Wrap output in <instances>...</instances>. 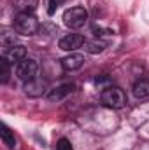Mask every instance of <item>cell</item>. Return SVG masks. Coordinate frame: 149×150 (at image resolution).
Returning <instances> with one entry per match:
<instances>
[{"instance_id": "cell-4", "label": "cell", "mask_w": 149, "mask_h": 150, "mask_svg": "<svg viewBox=\"0 0 149 150\" xmlns=\"http://www.w3.org/2000/svg\"><path fill=\"white\" fill-rule=\"evenodd\" d=\"M37 72H39V65H37V61L32 59V58H25L16 67V75L23 82H28V80L35 79L37 77Z\"/></svg>"}, {"instance_id": "cell-3", "label": "cell", "mask_w": 149, "mask_h": 150, "mask_svg": "<svg viewBox=\"0 0 149 150\" xmlns=\"http://www.w3.org/2000/svg\"><path fill=\"white\" fill-rule=\"evenodd\" d=\"M63 23L67 28H72V30L82 28L88 23V11L84 7H79V5L67 9L63 14Z\"/></svg>"}, {"instance_id": "cell-14", "label": "cell", "mask_w": 149, "mask_h": 150, "mask_svg": "<svg viewBox=\"0 0 149 150\" xmlns=\"http://www.w3.org/2000/svg\"><path fill=\"white\" fill-rule=\"evenodd\" d=\"M9 61L5 58H0V82L5 84L9 80V75H11V70H9Z\"/></svg>"}, {"instance_id": "cell-13", "label": "cell", "mask_w": 149, "mask_h": 150, "mask_svg": "<svg viewBox=\"0 0 149 150\" xmlns=\"http://www.w3.org/2000/svg\"><path fill=\"white\" fill-rule=\"evenodd\" d=\"M0 136H2V142H4L9 149H14V147H16V138H14V134L11 133V129H9L5 124L0 126Z\"/></svg>"}, {"instance_id": "cell-8", "label": "cell", "mask_w": 149, "mask_h": 150, "mask_svg": "<svg viewBox=\"0 0 149 150\" xmlns=\"http://www.w3.org/2000/svg\"><path fill=\"white\" fill-rule=\"evenodd\" d=\"M72 91H74V84H62L47 93V100L49 101H62L69 94H72Z\"/></svg>"}, {"instance_id": "cell-18", "label": "cell", "mask_w": 149, "mask_h": 150, "mask_svg": "<svg viewBox=\"0 0 149 150\" xmlns=\"http://www.w3.org/2000/svg\"><path fill=\"white\" fill-rule=\"evenodd\" d=\"M104 82H109V77H97L95 79V84L98 86V84H104Z\"/></svg>"}, {"instance_id": "cell-6", "label": "cell", "mask_w": 149, "mask_h": 150, "mask_svg": "<svg viewBox=\"0 0 149 150\" xmlns=\"http://www.w3.org/2000/svg\"><path fill=\"white\" fill-rule=\"evenodd\" d=\"M2 58H5L9 63H19L27 58V49L25 45H5L4 47V52H2Z\"/></svg>"}, {"instance_id": "cell-2", "label": "cell", "mask_w": 149, "mask_h": 150, "mask_svg": "<svg viewBox=\"0 0 149 150\" xmlns=\"http://www.w3.org/2000/svg\"><path fill=\"white\" fill-rule=\"evenodd\" d=\"M40 25H39V19L34 16V14H16L14 18V30L21 35H34L37 33Z\"/></svg>"}, {"instance_id": "cell-11", "label": "cell", "mask_w": 149, "mask_h": 150, "mask_svg": "<svg viewBox=\"0 0 149 150\" xmlns=\"http://www.w3.org/2000/svg\"><path fill=\"white\" fill-rule=\"evenodd\" d=\"M82 47H84V51H86L88 54H100V52L105 51L107 44H105L104 40H100V38H93V40H86Z\"/></svg>"}, {"instance_id": "cell-12", "label": "cell", "mask_w": 149, "mask_h": 150, "mask_svg": "<svg viewBox=\"0 0 149 150\" xmlns=\"http://www.w3.org/2000/svg\"><path fill=\"white\" fill-rule=\"evenodd\" d=\"M133 94L139 100H146L149 98V80L148 79H140L133 84Z\"/></svg>"}, {"instance_id": "cell-9", "label": "cell", "mask_w": 149, "mask_h": 150, "mask_svg": "<svg viewBox=\"0 0 149 150\" xmlns=\"http://www.w3.org/2000/svg\"><path fill=\"white\" fill-rule=\"evenodd\" d=\"M82 65H84V56L82 54H77V52H72V54H69L67 58L62 59V68L67 70V72L79 70Z\"/></svg>"}, {"instance_id": "cell-7", "label": "cell", "mask_w": 149, "mask_h": 150, "mask_svg": "<svg viewBox=\"0 0 149 150\" xmlns=\"http://www.w3.org/2000/svg\"><path fill=\"white\" fill-rule=\"evenodd\" d=\"M84 37L82 35H79V33H69V35H65V37L60 38V49H63V51H70V52H74L77 49H81L82 45H84Z\"/></svg>"}, {"instance_id": "cell-16", "label": "cell", "mask_w": 149, "mask_h": 150, "mask_svg": "<svg viewBox=\"0 0 149 150\" xmlns=\"http://www.w3.org/2000/svg\"><path fill=\"white\" fill-rule=\"evenodd\" d=\"M56 150H74V149H72V145L67 138H60L58 143H56Z\"/></svg>"}, {"instance_id": "cell-15", "label": "cell", "mask_w": 149, "mask_h": 150, "mask_svg": "<svg viewBox=\"0 0 149 150\" xmlns=\"http://www.w3.org/2000/svg\"><path fill=\"white\" fill-rule=\"evenodd\" d=\"M62 2H63V0H47V14L53 16V14L56 12V9L62 5Z\"/></svg>"}, {"instance_id": "cell-1", "label": "cell", "mask_w": 149, "mask_h": 150, "mask_svg": "<svg viewBox=\"0 0 149 150\" xmlns=\"http://www.w3.org/2000/svg\"><path fill=\"white\" fill-rule=\"evenodd\" d=\"M100 100L105 107H111V108H121L125 107L126 103V94L121 87L117 86H107L104 87L102 94H100Z\"/></svg>"}, {"instance_id": "cell-17", "label": "cell", "mask_w": 149, "mask_h": 150, "mask_svg": "<svg viewBox=\"0 0 149 150\" xmlns=\"http://www.w3.org/2000/svg\"><path fill=\"white\" fill-rule=\"evenodd\" d=\"M91 30H93V33H95L97 37H102V35H112L111 30H107V28H102V26H97V25H95Z\"/></svg>"}, {"instance_id": "cell-10", "label": "cell", "mask_w": 149, "mask_h": 150, "mask_svg": "<svg viewBox=\"0 0 149 150\" xmlns=\"http://www.w3.org/2000/svg\"><path fill=\"white\" fill-rule=\"evenodd\" d=\"M39 0H14V11L18 14H34V11L37 9Z\"/></svg>"}, {"instance_id": "cell-5", "label": "cell", "mask_w": 149, "mask_h": 150, "mask_svg": "<svg viewBox=\"0 0 149 150\" xmlns=\"http://www.w3.org/2000/svg\"><path fill=\"white\" fill-rule=\"evenodd\" d=\"M47 91V80L46 79H32L28 82H25V94L30 98H39Z\"/></svg>"}]
</instances>
